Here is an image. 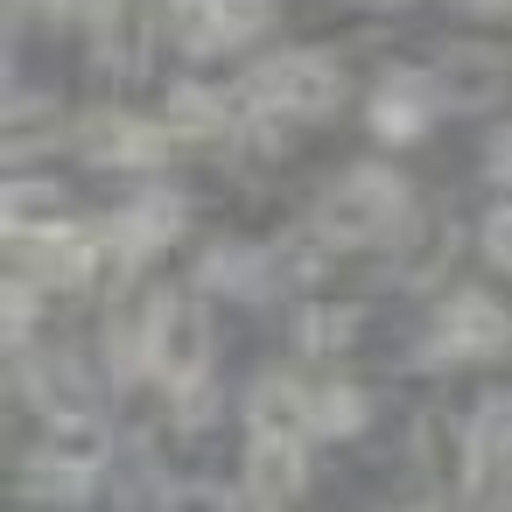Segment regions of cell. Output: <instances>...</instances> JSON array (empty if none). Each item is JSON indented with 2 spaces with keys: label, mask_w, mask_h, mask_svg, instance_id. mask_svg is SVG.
I'll list each match as a JSON object with an SVG mask.
<instances>
[{
  "label": "cell",
  "mask_w": 512,
  "mask_h": 512,
  "mask_svg": "<svg viewBox=\"0 0 512 512\" xmlns=\"http://www.w3.org/2000/svg\"><path fill=\"white\" fill-rule=\"evenodd\" d=\"M113 372L134 379V372H155L169 393L204 379L211 372V330H204V309L176 288H155L141 295V323L134 330H113Z\"/></svg>",
  "instance_id": "obj_1"
},
{
  "label": "cell",
  "mask_w": 512,
  "mask_h": 512,
  "mask_svg": "<svg viewBox=\"0 0 512 512\" xmlns=\"http://www.w3.org/2000/svg\"><path fill=\"white\" fill-rule=\"evenodd\" d=\"M400 218H407V183H400L393 169L365 162V169H344V176L323 190V204H316V239L351 253V246H379Z\"/></svg>",
  "instance_id": "obj_2"
},
{
  "label": "cell",
  "mask_w": 512,
  "mask_h": 512,
  "mask_svg": "<svg viewBox=\"0 0 512 512\" xmlns=\"http://www.w3.org/2000/svg\"><path fill=\"white\" fill-rule=\"evenodd\" d=\"M106 421L99 414H57L50 428H43V442H36V456H29V491L36 498H57V505H78V498H92V484H99V470H106Z\"/></svg>",
  "instance_id": "obj_3"
},
{
  "label": "cell",
  "mask_w": 512,
  "mask_h": 512,
  "mask_svg": "<svg viewBox=\"0 0 512 512\" xmlns=\"http://www.w3.org/2000/svg\"><path fill=\"white\" fill-rule=\"evenodd\" d=\"M344 99V71L323 50H281L246 78V106L260 120H316Z\"/></svg>",
  "instance_id": "obj_4"
},
{
  "label": "cell",
  "mask_w": 512,
  "mask_h": 512,
  "mask_svg": "<svg viewBox=\"0 0 512 512\" xmlns=\"http://www.w3.org/2000/svg\"><path fill=\"white\" fill-rule=\"evenodd\" d=\"M505 344H512V316H505V302L463 288V295H449L442 316L428 323V337H421V365H477V358H498Z\"/></svg>",
  "instance_id": "obj_5"
},
{
  "label": "cell",
  "mask_w": 512,
  "mask_h": 512,
  "mask_svg": "<svg viewBox=\"0 0 512 512\" xmlns=\"http://www.w3.org/2000/svg\"><path fill=\"white\" fill-rule=\"evenodd\" d=\"M176 232H183V197H176V190H141V197L106 225V253H113L120 267H141V260H155L162 246H176Z\"/></svg>",
  "instance_id": "obj_6"
},
{
  "label": "cell",
  "mask_w": 512,
  "mask_h": 512,
  "mask_svg": "<svg viewBox=\"0 0 512 512\" xmlns=\"http://www.w3.org/2000/svg\"><path fill=\"white\" fill-rule=\"evenodd\" d=\"M169 127H155V120H134V113H99V120H85V162H99V169H162L169 162Z\"/></svg>",
  "instance_id": "obj_7"
},
{
  "label": "cell",
  "mask_w": 512,
  "mask_h": 512,
  "mask_svg": "<svg viewBox=\"0 0 512 512\" xmlns=\"http://www.w3.org/2000/svg\"><path fill=\"white\" fill-rule=\"evenodd\" d=\"M176 22H183V50L218 57V50L253 43L274 22V0H190V8H176Z\"/></svg>",
  "instance_id": "obj_8"
},
{
  "label": "cell",
  "mask_w": 512,
  "mask_h": 512,
  "mask_svg": "<svg viewBox=\"0 0 512 512\" xmlns=\"http://www.w3.org/2000/svg\"><path fill=\"white\" fill-rule=\"evenodd\" d=\"M15 253H22V267L43 281V288H78L92 267H99V232H85V225H43V232H29V239H15Z\"/></svg>",
  "instance_id": "obj_9"
},
{
  "label": "cell",
  "mask_w": 512,
  "mask_h": 512,
  "mask_svg": "<svg viewBox=\"0 0 512 512\" xmlns=\"http://www.w3.org/2000/svg\"><path fill=\"white\" fill-rule=\"evenodd\" d=\"M428 113H435V92H428L421 78H393V85L372 92V134L393 141V148L421 141V134H428Z\"/></svg>",
  "instance_id": "obj_10"
},
{
  "label": "cell",
  "mask_w": 512,
  "mask_h": 512,
  "mask_svg": "<svg viewBox=\"0 0 512 512\" xmlns=\"http://www.w3.org/2000/svg\"><path fill=\"white\" fill-rule=\"evenodd\" d=\"M29 393H36V407H43L50 421H57V414H92V372H85L78 351L36 358V365H29Z\"/></svg>",
  "instance_id": "obj_11"
},
{
  "label": "cell",
  "mask_w": 512,
  "mask_h": 512,
  "mask_svg": "<svg viewBox=\"0 0 512 512\" xmlns=\"http://www.w3.org/2000/svg\"><path fill=\"white\" fill-rule=\"evenodd\" d=\"M246 470H253L260 498H295L302 491V435L295 428H253Z\"/></svg>",
  "instance_id": "obj_12"
},
{
  "label": "cell",
  "mask_w": 512,
  "mask_h": 512,
  "mask_svg": "<svg viewBox=\"0 0 512 512\" xmlns=\"http://www.w3.org/2000/svg\"><path fill=\"white\" fill-rule=\"evenodd\" d=\"M225 120H232V99H225L218 85H204V78L176 85V92H169V113H162V127H169V134H190V141L225 134Z\"/></svg>",
  "instance_id": "obj_13"
},
{
  "label": "cell",
  "mask_w": 512,
  "mask_h": 512,
  "mask_svg": "<svg viewBox=\"0 0 512 512\" xmlns=\"http://www.w3.org/2000/svg\"><path fill=\"white\" fill-rule=\"evenodd\" d=\"M512 463V393H491L477 407V428H470V477H498Z\"/></svg>",
  "instance_id": "obj_14"
},
{
  "label": "cell",
  "mask_w": 512,
  "mask_h": 512,
  "mask_svg": "<svg viewBox=\"0 0 512 512\" xmlns=\"http://www.w3.org/2000/svg\"><path fill=\"white\" fill-rule=\"evenodd\" d=\"M442 71L456 78V85H442L449 106H484V99H498V85H505V57H498V50H449Z\"/></svg>",
  "instance_id": "obj_15"
},
{
  "label": "cell",
  "mask_w": 512,
  "mask_h": 512,
  "mask_svg": "<svg viewBox=\"0 0 512 512\" xmlns=\"http://www.w3.org/2000/svg\"><path fill=\"white\" fill-rule=\"evenodd\" d=\"M365 414H372V400L358 386H344V379H323L309 393V435H358Z\"/></svg>",
  "instance_id": "obj_16"
},
{
  "label": "cell",
  "mask_w": 512,
  "mask_h": 512,
  "mask_svg": "<svg viewBox=\"0 0 512 512\" xmlns=\"http://www.w3.org/2000/svg\"><path fill=\"white\" fill-rule=\"evenodd\" d=\"M43 225H57V190L50 183H15L8 190V239H29Z\"/></svg>",
  "instance_id": "obj_17"
},
{
  "label": "cell",
  "mask_w": 512,
  "mask_h": 512,
  "mask_svg": "<svg viewBox=\"0 0 512 512\" xmlns=\"http://www.w3.org/2000/svg\"><path fill=\"white\" fill-rule=\"evenodd\" d=\"M162 512H239V491L211 484V477H190V484H169Z\"/></svg>",
  "instance_id": "obj_18"
},
{
  "label": "cell",
  "mask_w": 512,
  "mask_h": 512,
  "mask_svg": "<svg viewBox=\"0 0 512 512\" xmlns=\"http://www.w3.org/2000/svg\"><path fill=\"white\" fill-rule=\"evenodd\" d=\"M169 400H176V421H183L190 435L218 421V379H211V372H204V379H190V386H176Z\"/></svg>",
  "instance_id": "obj_19"
},
{
  "label": "cell",
  "mask_w": 512,
  "mask_h": 512,
  "mask_svg": "<svg viewBox=\"0 0 512 512\" xmlns=\"http://www.w3.org/2000/svg\"><path fill=\"white\" fill-rule=\"evenodd\" d=\"M36 288H43L36 274H15V281H8V337H15V344H22L29 323H36Z\"/></svg>",
  "instance_id": "obj_20"
},
{
  "label": "cell",
  "mask_w": 512,
  "mask_h": 512,
  "mask_svg": "<svg viewBox=\"0 0 512 512\" xmlns=\"http://www.w3.org/2000/svg\"><path fill=\"white\" fill-rule=\"evenodd\" d=\"M344 337H351V316H323V309L302 316V344H309V351H337Z\"/></svg>",
  "instance_id": "obj_21"
},
{
  "label": "cell",
  "mask_w": 512,
  "mask_h": 512,
  "mask_svg": "<svg viewBox=\"0 0 512 512\" xmlns=\"http://www.w3.org/2000/svg\"><path fill=\"white\" fill-rule=\"evenodd\" d=\"M484 260L512 274V204H498V211L484 218Z\"/></svg>",
  "instance_id": "obj_22"
},
{
  "label": "cell",
  "mask_w": 512,
  "mask_h": 512,
  "mask_svg": "<svg viewBox=\"0 0 512 512\" xmlns=\"http://www.w3.org/2000/svg\"><path fill=\"white\" fill-rule=\"evenodd\" d=\"M484 169H491L498 183H512V127H505V134H491V148H484Z\"/></svg>",
  "instance_id": "obj_23"
},
{
  "label": "cell",
  "mask_w": 512,
  "mask_h": 512,
  "mask_svg": "<svg viewBox=\"0 0 512 512\" xmlns=\"http://www.w3.org/2000/svg\"><path fill=\"white\" fill-rule=\"evenodd\" d=\"M386 8H393V0H386Z\"/></svg>",
  "instance_id": "obj_24"
}]
</instances>
